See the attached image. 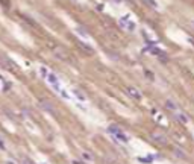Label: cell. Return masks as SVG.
Returning a JSON list of instances; mask_svg holds the SVG:
<instances>
[{"label": "cell", "instance_id": "obj_4", "mask_svg": "<svg viewBox=\"0 0 194 164\" xmlns=\"http://www.w3.org/2000/svg\"><path fill=\"white\" fill-rule=\"evenodd\" d=\"M118 24H120L121 29L127 30V32H133V30H135V23L131 20V17H129V15H126V17H121L120 22H118Z\"/></svg>", "mask_w": 194, "mask_h": 164}, {"label": "cell", "instance_id": "obj_29", "mask_svg": "<svg viewBox=\"0 0 194 164\" xmlns=\"http://www.w3.org/2000/svg\"><path fill=\"white\" fill-rule=\"evenodd\" d=\"M191 24H193V26H194V20H191Z\"/></svg>", "mask_w": 194, "mask_h": 164}, {"label": "cell", "instance_id": "obj_14", "mask_svg": "<svg viewBox=\"0 0 194 164\" xmlns=\"http://www.w3.org/2000/svg\"><path fill=\"white\" fill-rule=\"evenodd\" d=\"M73 96L77 97L79 100H82V102H85V100H87V96L84 94V91H80V90H77V88H73Z\"/></svg>", "mask_w": 194, "mask_h": 164}, {"label": "cell", "instance_id": "obj_3", "mask_svg": "<svg viewBox=\"0 0 194 164\" xmlns=\"http://www.w3.org/2000/svg\"><path fill=\"white\" fill-rule=\"evenodd\" d=\"M150 138H152L153 143H156V144H161V146H165L167 143H168L167 135L164 134V132H159V131H153L152 134H150Z\"/></svg>", "mask_w": 194, "mask_h": 164}, {"label": "cell", "instance_id": "obj_22", "mask_svg": "<svg viewBox=\"0 0 194 164\" xmlns=\"http://www.w3.org/2000/svg\"><path fill=\"white\" fill-rule=\"evenodd\" d=\"M0 149H2V151H5V149H6V144H5V141H3V138H2V137H0Z\"/></svg>", "mask_w": 194, "mask_h": 164}, {"label": "cell", "instance_id": "obj_16", "mask_svg": "<svg viewBox=\"0 0 194 164\" xmlns=\"http://www.w3.org/2000/svg\"><path fill=\"white\" fill-rule=\"evenodd\" d=\"M80 49H84L85 52H88V53H93L94 52L93 47H91L90 44H87V43H84V41H80Z\"/></svg>", "mask_w": 194, "mask_h": 164}, {"label": "cell", "instance_id": "obj_26", "mask_svg": "<svg viewBox=\"0 0 194 164\" xmlns=\"http://www.w3.org/2000/svg\"><path fill=\"white\" fill-rule=\"evenodd\" d=\"M112 2H114V3H121L123 0H112Z\"/></svg>", "mask_w": 194, "mask_h": 164}, {"label": "cell", "instance_id": "obj_23", "mask_svg": "<svg viewBox=\"0 0 194 164\" xmlns=\"http://www.w3.org/2000/svg\"><path fill=\"white\" fill-rule=\"evenodd\" d=\"M21 163H23V164H34L29 158H21Z\"/></svg>", "mask_w": 194, "mask_h": 164}, {"label": "cell", "instance_id": "obj_20", "mask_svg": "<svg viewBox=\"0 0 194 164\" xmlns=\"http://www.w3.org/2000/svg\"><path fill=\"white\" fill-rule=\"evenodd\" d=\"M144 75H146V76H147V78L150 79V81H153V79H155V76H153V73H150L149 70H144Z\"/></svg>", "mask_w": 194, "mask_h": 164}, {"label": "cell", "instance_id": "obj_28", "mask_svg": "<svg viewBox=\"0 0 194 164\" xmlns=\"http://www.w3.org/2000/svg\"><path fill=\"white\" fill-rule=\"evenodd\" d=\"M6 164H15V163H11V161H8V163H6Z\"/></svg>", "mask_w": 194, "mask_h": 164}, {"label": "cell", "instance_id": "obj_9", "mask_svg": "<svg viewBox=\"0 0 194 164\" xmlns=\"http://www.w3.org/2000/svg\"><path fill=\"white\" fill-rule=\"evenodd\" d=\"M126 91H127V94L131 96L132 99H135V100H139L143 96H141V91L137 88V87H132V85H129L127 88H126Z\"/></svg>", "mask_w": 194, "mask_h": 164}, {"label": "cell", "instance_id": "obj_11", "mask_svg": "<svg viewBox=\"0 0 194 164\" xmlns=\"http://www.w3.org/2000/svg\"><path fill=\"white\" fill-rule=\"evenodd\" d=\"M173 153H174L176 158H179V160H187V153H185V151H182L181 147H174Z\"/></svg>", "mask_w": 194, "mask_h": 164}, {"label": "cell", "instance_id": "obj_10", "mask_svg": "<svg viewBox=\"0 0 194 164\" xmlns=\"http://www.w3.org/2000/svg\"><path fill=\"white\" fill-rule=\"evenodd\" d=\"M165 108L168 111H171V113H174V111H179V105L176 102H173L171 99H167L165 100Z\"/></svg>", "mask_w": 194, "mask_h": 164}, {"label": "cell", "instance_id": "obj_5", "mask_svg": "<svg viewBox=\"0 0 194 164\" xmlns=\"http://www.w3.org/2000/svg\"><path fill=\"white\" fill-rule=\"evenodd\" d=\"M0 68H3V70H6V72H15L17 70V65L14 64L12 61L9 59V58H6V56H2L0 58Z\"/></svg>", "mask_w": 194, "mask_h": 164}, {"label": "cell", "instance_id": "obj_1", "mask_svg": "<svg viewBox=\"0 0 194 164\" xmlns=\"http://www.w3.org/2000/svg\"><path fill=\"white\" fill-rule=\"evenodd\" d=\"M108 134H111L117 141H121V143H129V135H126L125 132H123L121 128H118L117 125H111L108 126Z\"/></svg>", "mask_w": 194, "mask_h": 164}, {"label": "cell", "instance_id": "obj_25", "mask_svg": "<svg viewBox=\"0 0 194 164\" xmlns=\"http://www.w3.org/2000/svg\"><path fill=\"white\" fill-rule=\"evenodd\" d=\"M187 41H188V43H191V44L194 46V40H193V38H190V36H188V38H187Z\"/></svg>", "mask_w": 194, "mask_h": 164}, {"label": "cell", "instance_id": "obj_2", "mask_svg": "<svg viewBox=\"0 0 194 164\" xmlns=\"http://www.w3.org/2000/svg\"><path fill=\"white\" fill-rule=\"evenodd\" d=\"M52 53L59 61H68V53L62 46H53L52 47Z\"/></svg>", "mask_w": 194, "mask_h": 164}, {"label": "cell", "instance_id": "obj_24", "mask_svg": "<svg viewBox=\"0 0 194 164\" xmlns=\"http://www.w3.org/2000/svg\"><path fill=\"white\" fill-rule=\"evenodd\" d=\"M70 164H84V163H80V161H77V160H73Z\"/></svg>", "mask_w": 194, "mask_h": 164}, {"label": "cell", "instance_id": "obj_8", "mask_svg": "<svg viewBox=\"0 0 194 164\" xmlns=\"http://www.w3.org/2000/svg\"><path fill=\"white\" fill-rule=\"evenodd\" d=\"M173 117H174L176 121H179V123H182V125H187L188 121H190L188 115H187L185 113H182L181 109H179V111H174V113H173Z\"/></svg>", "mask_w": 194, "mask_h": 164}, {"label": "cell", "instance_id": "obj_15", "mask_svg": "<svg viewBox=\"0 0 194 164\" xmlns=\"http://www.w3.org/2000/svg\"><path fill=\"white\" fill-rule=\"evenodd\" d=\"M74 30H76V34H77V35H80V36H85V38H87V36L90 35V34H88V30L85 29V28H82V26H77V28L74 29Z\"/></svg>", "mask_w": 194, "mask_h": 164}, {"label": "cell", "instance_id": "obj_7", "mask_svg": "<svg viewBox=\"0 0 194 164\" xmlns=\"http://www.w3.org/2000/svg\"><path fill=\"white\" fill-rule=\"evenodd\" d=\"M46 79H47V82L52 85L53 90H56V91H59V90H61V85H59V79H58V76L55 75V73L49 72L47 76H46Z\"/></svg>", "mask_w": 194, "mask_h": 164}, {"label": "cell", "instance_id": "obj_21", "mask_svg": "<svg viewBox=\"0 0 194 164\" xmlns=\"http://www.w3.org/2000/svg\"><path fill=\"white\" fill-rule=\"evenodd\" d=\"M40 73H41V75H42V76H44V78H46L49 72H47V68H46V67H41V68H40Z\"/></svg>", "mask_w": 194, "mask_h": 164}, {"label": "cell", "instance_id": "obj_17", "mask_svg": "<svg viewBox=\"0 0 194 164\" xmlns=\"http://www.w3.org/2000/svg\"><path fill=\"white\" fill-rule=\"evenodd\" d=\"M146 3H147L149 6H152L153 9H159V5H158L156 0H146Z\"/></svg>", "mask_w": 194, "mask_h": 164}, {"label": "cell", "instance_id": "obj_18", "mask_svg": "<svg viewBox=\"0 0 194 164\" xmlns=\"http://www.w3.org/2000/svg\"><path fill=\"white\" fill-rule=\"evenodd\" d=\"M106 53H108V56H109V58H111V59H114V61H117V59H118V58H120V56H118V53H117V52L108 50V52H106Z\"/></svg>", "mask_w": 194, "mask_h": 164}, {"label": "cell", "instance_id": "obj_19", "mask_svg": "<svg viewBox=\"0 0 194 164\" xmlns=\"http://www.w3.org/2000/svg\"><path fill=\"white\" fill-rule=\"evenodd\" d=\"M59 94H61V96L64 97V99H71V97H70V94L65 91V90H64V88H61V90H59V91H58Z\"/></svg>", "mask_w": 194, "mask_h": 164}, {"label": "cell", "instance_id": "obj_27", "mask_svg": "<svg viewBox=\"0 0 194 164\" xmlns=\"http://www.w3.org/2000/svg\"><path fill=\"white\" fill-rule=\"evenodd\" d=\"M126 2H129V3H133V2H135V0H126Z\"/></svg>", "mask_w": 194, "mask_h": 164}, {"label": "cell", "instance_id": "obj_13", "mask_svg": "<svg viewBox=\"0 0 194 164\" xmlns=\"http://www.w3.org/2000/svg\"><path fill=\"white\" fill-rule=\"evenodd\" d=\"M103 160L106 164H115L117 163V157L114 155V153H106V155L103 157Z\"/></svg>", "mask_w": 194, "mask_h": 164}, {"label": "cell", "instance_id": "obj_6", "mask_svg": "<svg viewBox=\"0 0 194 164\" xmlns=\"http://www.w3.org/2000/svg\"><path fill=\"white\" fill-rule=\"evenodd\" d=\"M38 105L42 111H46L49 114H55V105H53V102H50L49 99H40Z\"/></svg>", "mask_w": 194, "mask_h": 164}, {"label": "cell", "instance_id": "obj_12", "mask_svg": "<svg viewBox=\"0 0 194 164\" xmlns=\"http://www.w3.org/2000/svg\"><path fill=\"white\" fill-rule=\"evenodd\" d=\"M82 160H84V161H87V163H94L96 158H94V155H93L91 152L84 151V152H82Z\"/></svg>", "mask_w": 194, "mask_h": 164}]
</instances>
